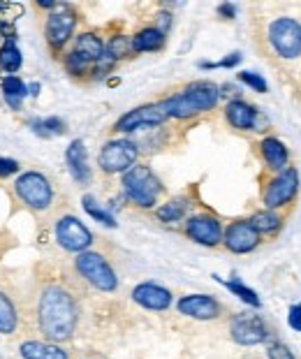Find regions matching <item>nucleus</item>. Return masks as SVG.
<instances>
[{
  "mask_svg": "<svg viewBox=\"0 0 301 359\" xmlns=\"http://www.w3.org/2000/svg\"><path fill=\"white\" fill-rule=\"evenodd\" d=\"M269 42L281 58L301 56V24L292 17H281L269 26Z\"/></svg>",
  "mask_w": 301,
  "mask_h": 359,
  "instance_id": "obj_5",
  "label": "nucleus"
},
{
  "mask_svg": "<svg viewBox=\"0 0 301 359\" xmlns=\"http://www.w3.org/2000/svg\"><path fill=\"white\" fill-rule=\"evenodd\" d=\"M185 211H188V202H185V200H172V202H167L165 206H160L158 218L165 220V223H176V220L183 218Z\"/></svg>",
  "mask_w": 301,
  "mask_h": 359,
  "instance_id": "obj_27",
  "label": "nucleus"
},
{
  "mask_svg": "<svg viewBox=\"0 0 301 359\" xmlns=\"http://www.w3.org/2000/svg\"><path fill=\"white\" fill-rule=\"evenodd\" d=\"M299 190V172L295 167H288V170H283L278 177L269 183L267 190H265V204L269 211L274 209H281V206L290 204L295 200Z\"/></svg>",
  "mask_w": 301,
  "mask_h": 359,
  "instance_id": "obj_8",
  "label": "nucleus"
},
{
  "mask_svg": "<svg viewBox=\"0 0 301 359\" xmlns=\"http://www.w3.org/2000/svg\"><path fill=\"white\" fill-rule=\"evenodd\" d=\"M30 90V95H37V90H40V83H30V86H26Z\"/></svg>",
  "mask_w": 301,
  "mask_h": 359,
  "instance_id": "obj_39",
  "label": "nucleus"
},
{
  "mask_svg": "<svg viewBox=\"0 0 301 359\" xmlns=\"http://www.w3.org/2000/svg\"><path fill=\"white\" fill-rule=\"evenodd\" d=\"M169 19H172L169 14H160V24H162V28H169V24H172Z\"/></svg>",
  "mask_w": 301,
  "mask_h": 359,
  "instance_id": "obj_38",
  "label": "nucleus"
},
{
  "mask_svg": "<svg viewBox=\"0 0 301 359\" xmlns=\"http://www.w3.org/2000/svg\"><path fill=\"white\" fill-rule=\"evenodd\" d=\"M56 239L65 250H72V253H83V250H86L93 243V234L79 218L63 216L56 223Z\"/></svg>",
  "mask_w": 301,
  "mask_h": 359,
  "instance_id": "obj_9",
  "label": "nucleus"
},
{
  "mask_svg": "<svg viewBox=\"0 0 301 359\" xmlns=\"http://www.w3.org/2000/svg\"><path fill=\"white\" fill-rule=\"evenodd\" d=\"M269 359H295V355H292V350L285 346V343H272L267 350Z\"/></svg>",
  "mask_w": 301,
  "mask_h": 359,
  "instance_id": "obj_34",
  "label": "nucleus"
},
{
  "mask_svg": "<svg viewBox=\"0 0 301 359\" xmlns=\"http://www.w3.org/2000/svg\"><path fill=\"white\" fill-rule=\"evenodd\" d=\"M218 12L222 14V17H227V19H234V14H236V10L232 5H220Z\"/></svg>",
  "mask_w": 301,
  "mask_h": 359,
  "instance_id": "obj_37",
  "label": "nucleus"
},
{
  "mask_svg": "<svg viewBox=\"0 0 301 359\" xmlns=\"http://www.w3.org/2000/svg\"><path fill=\"white\" fill-rule=\"evenodd\" d=\"M14 190H17L19 200L23 204H28L30 209L44 211V209H49V206H51V200H53L51 183L40 172L21 174V177L17 179V183H14Z\"/></svg>",
  "mask_w": 301,
  "mask_h": 359,
  "instance_id": "obj_6",
  "label": "nucleus"
},
{
  "mask_svg": "<svg viewBox=\"0 0 301 359\" xmlns=\"http://www.w3.org/2000/svg\"><path fill=\"white\" fill-rule=\"evenodd\" d=\"M137 156H139V149L135 142L114 140V142H107L102 147V151H100V156H98V163L107 174H119V172H128L130 167H135Z\"/></svg>",
  "mask_w": 301,
  "mask_h": 359,
  "instance_id": "obj_7",
  "label": "nucleus"
},
{
  "mask_svg": "<svg viewBox=\"0 0 301 359\" xmlns=\"http://www.w3.org/2000/svg\"><path fill=\"white\" fill-rule=\"evenodd\" d=\"M130 51H133V42L123 35H116V37H112L109 47H107V56L112 60H119V58H126Z\"/></svg>",
  "mask_w": 301,
  "mask_h": 359,
  "instance_id": "obj_30",
  "label": "nucleus"
},
{
  "mask_svg": "<svg viewBox=\"0 0 301 359\" xmlns=\"http://www.w3.org/2000/svg\"><path fill=\"white\" fill-rule=\"evenodd\" d=\"M23 359H69L63 348L53 346V343H42V341H28L21 346Z\"/></svg>",
  "mask_w": 301,
  "mask_h": 359,
  "instance_id": "obj_20",
  "label": "nucleus"
},
{
  "mask_svg": "<svg viewBox=\"0 0 301 359\" xmlns=\"http://www.w3.org/2000/svg\"><path fill=\"white\" fill-rule=\"evenodd\" d=\"M225 285L234 292L239 299L241 302H246V304H250V306H260V297L253 292L250 287H246L243 283H239V280H229V283H225Z\"/></svg>",
  "mask_w": 301,
  "mask_h": 359,
  "instance_id": "obj_31",
  "label": "nucleus"
},
{
  "mask_svg": "<svg viewBox=\"0 0 301 359\" xmlns=\"http://www.w3.org/2000/svg\"><path fill=\"white\" fill-rule=\"evenodd\" d=\"M225 116H227L232 128H236V130H253L255 128V118H257V111H255V107L248 104V102L232 100L225 107Z\"/></svg>",
  "mask_w": 301,
  "mask_h": 359,
  "instance_id": "obj_18",
  "label": "nucleus"
},
{
  "mask_svg": "<svg viewBox=\"0 0 301 359\" xmlns=\"http://www.w3.org/2000/svg\"><path fill=\"white\" fill-rule=\"evenodd\" d=\"M33 130L40 137H49V135H63L65 133V123L60 118H44V121H33Z\"/></svg>",
  "mask_w": 301,
  "mask_h": 359,
  "instance_id": "obj_29",
  "label": "nucleus"
},
{
  "mask_svg": "<svg viewBox=\"0 0 301 359\" xmlns=\"http://www.w3.org/2000/svg\"><path fill=\"white\" fill-rule=\"evenodd\" d=\"M165 44V33L160 28H144L133 37V51H158Z\"/></svg>",
  "mask_w": 301,
  "mask_h": 359,
  "instance_id": "obj_22",
  "label": "nucleus"
},
{
  "mask_svg": "<svg viewBox=\"0 0 301 359\" xmlns=\"http://www.w3.org/2000/svg\"><path fill=\"white\" fill-rule=\"evenodd\" d=\"M179 313L195 320H215L220 316V304L208 294H188L176 304Z\"/></svg>",
  "mask_w": 301,
  "mask_h": 359,
  "instance_id": "obj_15",
  "label": "nucleus"
},
{
  "mask_svg": "<svg viewBox=\"0 0 301 359\" xmlns=\"http://www.w3.org/2000/svg\"><path fill=\"white\" fill-rule=\"evenodd\" d=\"M218 97L220 88L213 81H195L188 88H183L179 95H172L165 102H160V109L165 111V116L192 118L197 114L213 109L218 104Z\"/></svg>",
  "mask_w": 301,
  "mask_h": 359,
  "instance_id": "obj_2",
  "label": "nucleus"
},
{
  "mask_svg": "<svg viewBox=\"0 0 301 359\" xmlns=\"http://www.w3.org/2000/svg\"><path fill=\"white\" fill-rule=\"evenodd\" d=\"M74 53H79V56L86 58L88 63H98V60L105 56V44H102V40H100L98 35L83 33V35L76 37Z\"/></svg>",
  "mask_w": 301,
  "mask_h": 359,
  "instance_id": "obj_21",
  "label": "nucleus"
},
{
  "mask_svg": "<svg viewBox=\"0 0 301 359\" xmlns=\"http://www.w3.org/2000/svg\"><path fill=\"white\" fill-rule=\"evenodd\" d=\"M3 93H5V100L10 102V107H14V109H19L21 107V100L28 95V88L26 83H23L21 79L17 77H7L3 81Z\"/></svg>",
  "mask_w": 301,
  "mask_h": 359,
  "instance_id": "obj_25",
  "label": "nucleus"
},
{
  "mask_svg": "<svg viewBox=\"0 0 301 359\" xmlns=\"http://www.w3.org/2000/svg\"><path fill=\"white\" fill-rule=\"evenodd\" d=\"M229 332L232 339L241 343V346H257V343H265L269 336L265 320L260 316H250V313H241V316L232 320Z\"/></svg>",
  "mask_w": 301,
  "mask_h": 359,
  "instance_id": "obj_10",
  "label": "nucleus"
},
{
  "mask_svg": "<svg viewBox=\"0 0 301 359\" xmlns=\"http://www.w3.org/2000/svg\"><path fill=\"white\" fill-rule=\"evenodd\" d=\"M288 320H290V327H292V330L301 332V304H299V306H292V309H290Z\"/></svg>",
  "mask_w": 301,
  "mask_h": 359,
  "instance_id": "obj_36",
  "label": "nucleus"
},
{
  "mask_svg": "<svg viewBox=\"0 0 301 359\" xmlns=\"http://www.w3.org/2000/svg\"><path fill=\"white\" fill-rule=\"evenodd\" d=\"M185 232L195 243H202V246H218L222 239V225L218 218L213 216H192L185 225Z\"/></svg>",
  "mask_w": 301,
  "mask_h": 359,
  "instance_id": "obj_12",
  "label": "nucleus"
},
{
  "mask_svg": "<svg viewBox=\"0 0 301 359\" xmlns=\"http://www.w3.org/2000/svg\"><path fill=\"white\" fill-rule=\"evenodd\" d=\"M76 271H79L93 287L102 290V292H114V290L119 287L116 271L100 253H91V250L79 253V257H76Z\"/></svg>",
  "mask_w": 301,
  "mask_h": 359,
  "instance_id": "obj_4",
  "label": "nucleus"
},
{
  "mask_svg": "<svg viewBox=\"0 0 301 359\" xmlns=\"http://www.w3.org/2000/svg\"><path fill=\"white\" fill-rule=\"evenodd\" d=\"M165 111L160 109V104H146V107H137V109L128 111L126 116L119 118L116 123V130L119 133H133L137 128H144V126H160L165 123Z\"/></svg>",
  "mask_w": 301,
  "mask_h": 359,
  "instance_id": "obj_13",
  "label": "nucleus"
},
{
  "mask_svg": "<svg viewBox=\"0 0 301 359\" xmlns=\"http://www.w3.org/2000/svg\"><path fill=\"white\" fill-rule=\"evenodd\" d=\"M76 24V17L69 7H58L46 21V37H49L51 47H63V44L72 37V30Z\"/></svg>",
  "mask_w": 301,
  "mask_h": 359,
  "instance_id": "obj_14",
  "label": "nucleus"
},
{
  "mask_svg": "<svg viewBox=\"0 0 301 359\" xmlns=\"http://www.w3.org/2000/svg\"><path fill=\"white\" fill-rule=\"evenodd\" d=\"M239 79H241L243 83H248L250 88H255L257 93H267V81L260 77V74H255V72H241L239 74Z\"/></svg>",
  "mask_w": 301,
  "mask_h": 359,
  "instance_id": "obj_32",
  "label": "nucleus"
},
{
  "mask_svg": "<svg viewBox=\"0 0 301 359\" xmlns=\"http://www.w3.org/2000/svg\"><path fill=\"white\" fill-rule=\"evenodd\" d=\"M19 170V163L17 160H10V158H0V177H10Z\"/></svg>",
  "mask_w": 301,
  "mask_h": 359,
  "instance_id": "obj_35",
  "label": "nucleus"
},
{
  "mask_svg": "<svg viewBox=\"0 0 301 359\" xmlns=\"http://www.w3.org/2000/svg\"><path fill=\"white\" fill-rule=\"evenodd\" d=\"M123 190H126L128 200L133 204L142 206V209H151V206L158 202L162 186L149 167L137 165V167H130V170L123 174Z\"/></svg>",
  "mask_w": 301,
  "mask_h": 359,
  "instance_id": "obj_3",
  "label": "nucleus"
},
{
  "mask_svg": "<svg viewBox=\"0 0 301 359\" xmlns=\"http://www.w3.org/2000/svg\"><path fill=\"white\" fill-rule=\"evenodd\" d=\"M19 325V313L12 297L0 292V334H12Z\"/></svg>",
  "mask_w": 301,
  "mask_h": 359,
  "instance_id": "obj_23",
  "label": "nucleus"
},
{
  "mask_svg": "<svg viewBox=\"0 0 301 359\" xmlns=\"http://www.w3.org/2000/svg\"><path fill=\"white\" fill-rule=\"evenodd\" d=\"M0 67L5 72H17L21 67V51L14 44H5L3 51H0Z\"/></svg>",
  "mask_w": 301,
  "mask_h": 359,
  "instance_id": "obj_28",
  "label": "nucleus"
},
{
  "mask_svg": "<svg viewBox=\"0 0 301 359\" xmlns=\"http://www.w3.org/2000/svg\"><path fill=\"white\" fill-rule=\"evenodd\" d=\"M88 60L86 58H81L79 56V53H69V56H67V70L69 72H72V74H83V72H86L88 70Z\"/></svg>",
  "mask_w": 301,
  "mask_h": 359,
  "instance_id": "obj_33",
  "label": "nucleus"
},
{
  "mask_svg": "<svg viewBox=\"0 0 301 359\" xmlns=\"http://www.w3.org/2000/svg\"><path fill=\"white\" fill-rule=\"evenodd\" d=\"M260 149H262V158H265V163L272 167V170L283 172L285 167H288L290 154H288V149H285V144L281 140H276V137H267Z\"/></svg>",
  "mask_w": 301,
  "mask_h": 359,
  "instance_id": "obj_19",
  "label": "nucleus"
},
{
  "mask_svg": "<svg viewBox=\"0 0 301 359\" xmlns=\"http://www.w3.org/2000/svg\"><path fill=\"white\" fill-rule=\"evenodd\" d=\"M133 299L149 311H165L172 306V292L156 283H139L133 290Z\"/></svg>",
  "mask_w": 301,
  "mask_h": 359,
  "instance_id": "obj_16",
  "label": "nucleus"
},
{
  "mask_svg": "<svg viewBox=\"0 0 301 359\" xmlns=\"http://www.w3.org/2000/svg\"><path fill=\"white\" fill-rule=\"evenodd\" d=\"M65 160L69 165V172H72V177L76 181H79V183L91 181V167H88V160H86V147H83L81 140H74L72 144H69L67 151H65Z\"/></svg>",
  "mask_w": 301,
  "mask_h": 359,
  "instance_id": "obj_17",
  "label": "nucleus"
},
{
  "mask_svg": "<svg viewBox=\"0 0 301 359\" xmlns=\"http://www.w3.org/2000/svg\"><path fill=\"white\" fill-rule=\"evenodd\" d=\"M83 209H86V213L91 218H95L98 223H102V225H107V227H116V220H114V216L109 211H105L102 206H100L98 202H95V197L93 195H86L83 197Z\"/></svg>",
  "mask_w": 301,
  "mask_h": 359,
  "instance_id": "obj_26",
  "label": "nucleus"
},
{
  "mask_svg": "<svg viewBox=\"0 0 301 359\" xmlns=\"http://www.w3.org/2000/svg\"><path fill=\"white\" fill-rule=\"evenodd\" d=\"M281 223H283V218L278 216L276 211H257L255 216L250 218V225L255 227V232H265V234H269V232H276L278 227H281Z\"/></svg>",
  "mask_w": 301,
  "mask_h": 359,
  "instance_id": "obj_24",
  "label": "nucleus"
},
{
  "mask_svg": "<svg viewBox=\"0 0 301 359\" xmlns=\"http://www.w3.org/2000/svg\"><path fill=\"white\" fill-rule=\"evenodd\" d=\"M222 241H225L227 250L243 255V253H250V250L257 248L260 234L255 232L250 220H236V223H232L225 230V234H222Z\"/></svg>",
  "mask_w": 301,
  "mask_h": 359,
  "instance_id": "obj_11",
  "label": "nucleus"
},
{
  "mask_svg": "<svg viewBox=\"0 0 301 359\" xmlns=\"http://www.w3.org/2000/svg\"><path fill=\"white\" fill-rule=\"evenodd\" d=\"M79 309L63 285H46L37 299V327L49 341H65L74 334Z\"/></svg>",
  "mask_w": 301,
  "mask_h": 359,
  "instance_id": "obj_1",
  "label": "nucleus"
}]
</instances>
